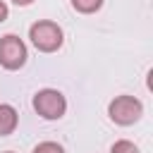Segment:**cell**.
Listing matches in <instances>:
<instances>
[{"label": "cell", "instance_id": "8992f818", "mask_svg": "<svg viewBox=\"0 0 153 153\" xmlns=\"http://www.w3.org/2000/svg\"><path fill=\"white\" fill-rule=\"evenodd\" d=\"M72 7L81 14H93L103 7V0H72Z\"/></svg>", "mask_w": 153, "mask_h": 153}, {"label": "cell", "instance_id": "6da1fadb", "mask_svg": "<svg viewBox=\"0 0 153 153\" xmlns=\"http://www.w3.org/2000/svg\"><path fill=\"white\" fill-rule=\"evenodd\" d=\"M29 38L33 43L36 50L41 53H55L62 48V41H65V33L60 29V24L50 22V19H38L29 26Z\"/></svg>", "mask_w": 153, "mask_h": 153}, {"label": "cell", "instance_id": "277c9868", "mask_svg": "<svg viewBox=\"0 0 153 153\" xmlns=\"http://www.w3.org/2000/svg\"><path fill=\"white\" fill-rule=\"evenodd\" d=\"M26 57H29L26 43L17 33L0 36V67H5L10 72H17L26 65Z\"/></svg>", "mask_w": 153, "mask_h": 153}, {"label": "cell", "instance_id": "5b68a950", "mask_svg": "<svg viewBox=\"0 0 153 153\" xmlns=\"http://www.w3.org/2000/svg\"><path fill=\"white\" fill-rule=\"evenodd\" d=\"M19 124V115L10 103H0V136H10Z\"/></svg>", "mask_w": 153, "mask_h": 153}, {"label": "cell", "instance_id": "52a82bcc", "mask_svg": "<svg viewBox=\"0 0 153 153\" xmlns=\"http://www.w3.org/2000/svg\"><path fill=\"white\" fill-rule=\"evenodd\" d=\"M110 153H139V148H136L131 141L120 139V141H115V143L110 146Z\"/></svg>", "mask_w": 153, "mask_h": 153}, {"label": "cell", "instance_id": "30bf717a", "mask_svg": "<svg viewBox=\"0 0 153 153\" xmlns=\"http://www.w3.org/2000/svg\"><path fill=\"white\" fill-rule=\"evenodd\" d=\"M12 2H14L17 7H26V5H31L33 0H12Z\"/></svg>", "mask_w": 153, "mask_h": 153}, {"label": "cell", "instance_id": "8fae6325", "mask_svg": "<svg viewBox=\"0 0 153 153\" xmlns=\"http://www.w3.org/2000/svg\"><path fill=\"white\" fill-rule=\"evenodd\" d=\"M5 153H12V151H5Z\"/></svg>", "mask_w": 153, "mask_h": 153}, {"label": "cell", "instance_id": "9c48e42d", "mask_svg": "<svg viewBox=\"0 0 153 153\" xmlns=\"http://www.w3.org/2000/svg\"><path fill=\"white\" fill-rule=\"evenodd\" d=\"M7 14H10V7L5 5V0H0V24L7 19Z\"/></svg>", "mask_w": 153, "mask_h": 153}, {"label": "cell", "instance_id": "7a4b0ae2", "mask_svg": "<svg viewBox=\"0 0 153 153\" xmlns=\"http://www.w3.org/2000/svg\"><path fill=\"white\" fill-rule=\"evenodd\" d=\"M31 105H33L36 115H41L43 120H60L67 112V98L57 88H41V91H36Z\"/></svg>", "mask_w": 153, "mask_h": 153}, {"label": "cell", "instance_id": "3957f363", "mask_svg": "<svg viewBox=\"0 0 153 153\" xmlns=\"http://www.w3.org/2000/svg\"><path fill=\"white\" fill-rule=\"evenodd\" d=\"M108 115H110V120H112L115 124L129 127V124H134V122L141 120L143 105H141V100L134 98V96H127V93H124V96H115V98L110 100V105H108Z\"/></svg>", "mask_w": 153, "mask_h": 153}, {"label": "cell", "instance_id": "ba28073f", "mask_svg": "<svg viewBox=\"0 0 153 153\" xmlns=\"http://www.w3.org/2000/svg\"><path fill=\"white\" fill-rule=\"evenodd\" d=\"M31 153H65V148L57 141H41Z\"/></svg>", "mask_w": 153, "mask_h": 153}]
</instances>
